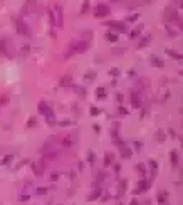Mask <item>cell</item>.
<instances>
[{
	"mask_svg": "<svg viewBox=\"0 0 183 205\" xmlns=\"http://www.w3.org/2000/svg\"><path fill=\"white\" fill-rule=\"evenodd\" d=\"M37 109H39V113H41L44 118H46V121H47V125H56V116H54V109L51 108V106L46 103V101H39V104H37Z\"/></svg>",
	"mask_w": 183,
	"mask_h": 205,
	"instance_id": "cell-1",
	"label": "cell"
},
{
	"mask_svg": "<svg viewBox=\"0 0 183 205\" xmlns=\"http://www.w3.org/2000/svg\"><path fill=\"white\" fill-rule=\"evenodd\" d=\"M51 24L54 27H59V29H62L64 27V9L62 5H56L54 7L52 14H51Z\"/></svg>",
	"mask_w": 183,
	"mask_h": 205,
	"instance_id": "cell-2",
	"label": "cell"
},
{
	"mask_svg": "<svg viewBox=\"0 0 183 205\" xmlns=\"http://www.w3.org/2000/svg\"><path fill=\"white\" fill-rule=\"evenodd\" d=\"M12 22L15 24V30L19 32L20 35H24V37L30 35V30H29V27H27V24L22 20L20 17H12Z\"/></svg>",
	"mask_w": 183,
	"mask_h": 205,
	"instance_id": "cell-3",
	"label": "cell"
},
{
	"mask_svg": "<svg viewBox=\"0 0 183 205\" xmlns=\"http://www.w3.org/2000/svg\"><path fill=\"white\" fill-rule=\"evenodd\" d=\"M163 19H165L166 22L178 20V12H176V9H175V5H168L166 9H165V12H163Z\"/></svg>",
	"mask_w": 183,
	"mask_h": 205,
	"instance_id": "cell-4",
	"label": "cell"
},
{
	"mask_svg": "<svg viewBox=\"0 0 183 205\" xmlns=\"http://www.w3.org/2000/svg\"><path fill=\"white\" fill-rule=\"evenodd\" d=\"M111 14V9L106 4H98V5L94 7V15L99 17V19H103V17H108Z\"/></svg>",
	"mask_w": 183,
	"mask_h": 205,
	"instance_id": "cell-5",
	"label": "cell"
},
{
	"mask_svg": "<svg viewBox=\"0 0 183 205\" xmlns=\"http://www.w3.org/2000/svg\"><path fill=\"white\" fill-rule=\"evenodd\" d=\"M106 27H113L116 32H128L126 24H124V22H121V20H109V22H106Z\"/></svg>",
	"mask_w": 183,
	"mask_h": 205,
	"instance_id": "cell-6",
	"label": "cell"
},
{
	"mask_svg": "<svg viewBox=\"0 0 183 205\" xmlns=\"http://www.w3.org/2000/svg\"><path fill=\"white\" fill-rule=\"evenodd\" d=\"M88 49H89V41L88 39L76 41V54H84Z\"/></svg>",
	"mask_w": 183,
	"mask_h": 205,
	"instance_id": "cell-7",
	"label": "cell"
},
{
	"mask_svg": "<svg viewBox=\"0 0 183 205\" xmlns=\"http://www.w3.org/2000/svg\"><path fill=\"white\" fill-rule=\"evenodd\" d=\"M119 151H121V156H123V158H126V160H128V158H131V155H133L131 148L128 146L126 143H123V141L119 143Z\"/></svg>",
	"mask_w": 183,
	"mask_h": 205,
	"instance_id": "cell-8",
	"label": "cell"
},
{
	"mask_svg": "<svg viewBox=\"0 0 183 205\" xmlns=\"http://www.w3.org/2000/svg\"><path fill=\"white\" fill-rule=\"evenodd\" d=\"M148 187H150V182H148V180H140V182H138V188L135 190V195L136 193H143V192H146L148 190Z\"/></svg>",
	"mask_w": 183,
	"mask_h": 205,
	"instance_id": "cell-9",
	"label": "cell"
},
{
	"mask_svg": "<svg viewBox=\"0 0 183 205\" xmlns=\"http://www.w3.org/2000/svg\"><path fill=\"white\" fill-rule=\"evenodd\" d=\"M131 104H133L135 109H140V108H141V98H140V93H133V96H131Z\"/></svg>",
	"mask_w": 183,
	"mask_h": 205,
	"instance_id": "cell-10",
	"label": "cell"
},
{
	"mask_svg": "<svg viewBox=\"0 0 183 205\" xmlns=\"http://www.w3.org/2000/svg\"><path fill=\"white\" fill-rule=\"evenodd\" d=\"M34 5H35V0H27L25 5H24V9H22V15H29L30 10L34 9Z\"/></svg>",
	"mask_w": 183,
	"mask_h": 205,
	"instance_id": "cell-11",
	"label": "cell"
},
{
	"mask_svg": "<svg viewBox=\"0 0 183 205\" xmlns=\"http://www.w3.org/2000/svg\"><path fill=\"white\" fill-rule=\"evenodd\" d=\"M74 54H76V41H72V42L69 44V47L66 49V54H64V57L69 59V57H72Z\"/></svg>",
	"mask_w": 183,
	"mask_h": 205,
	"instance_id": "cell-12",
	"label": "cell"
},
{
	"mask_svg": "<svg viewBox=\"0 0 183 205\" xmlns=\"http://www.w3.org/2000/svg\"><path fill=\"white\" fill-rule=\"evenodd\" d=\"M150 42H151V35H145L140 39V42H138V49H143L146 47V46H150Z\"/></svg>",
	"mask_w": 183,
	"mask_h": 205,
	"instance_id": "cell-13",
	"label": "cell"
},
{
	"mask_svg": "<svg viewBox=\"0 0 183 205\" xmlns=\"http://www.w3.org/2000/svg\"><path fill=\"white\" fill-rule=\"evenodd\" d=\"M158 204L168 205V192H160V193H158Z\"/></svg>",
	"mask_w": 183,
	"mask_h": 205,
	"instance_id": "cell-14",
	"label": "cell"
},
{
	"mask_svg": "<svg viewBox=\"0 0 183 205\" xmlns=\"http://www.w3.org/2000/svg\"><path fill=\"white\" fill-rule=\"evenodd\" d=\"M74 143H76V135H71V136L64 138V145H66V146H67V148L74 146Z\"/></svg>",
	"mask_w": 183,
	"mask_h": 205,
	"instance_id": "cell-15",
	"label": "cell"
},
{
	"mask_svg": "<svg viewBox=\"0 0 183 205\" xmlns=\"http://www.w3.org/2000/svg\"><path fill=\"white\" fill-rule=\"evenodd\" d=\"M113 160H114V155L111 151H108L104 155V167H109V165H113Z\"/></svg>",
	"mask_w": 183,
	"mask_h": 205,
	"instance_id": "cell-16",
	"label": "cell"
},
{
	"mask_svg": "<svg viewBox=\"0 0 183 205\" xmlns=\"http://www.w3.org/2000/svg\"><path fill=\"white\" fill-rule=\"evenodd\" d=\"M143 27H145V25H138L135 30H131L129 32V37H131V39H136V37L140 35V34H141V30H143Z\"/></svg>",
	"mask_w": 183,
	"mask_h": 205,
	"instance_id": "cell-17",
	"label": "cell"
},
{
	"mask_svg": "<svg viewBox=\"0 0 183 205\" xmlns=\"http://www.w3.org/2000/svg\"><path fill=\"white\" fill-rule=\"evenodd\" d=\"M7 54V39H0V56Z\"/></svg>",
	"mask_w": 183,
	"mask_h": 205,
	"instance_id": "cell-18",
	"label": "cell"
},
{
	"mask_svg": "<svg viewBox=\"0 0 183 205\" xmlns=\"http://www.w3.org/2000/svg\"><path fill=\"white\" fill-rule=\"evenodd\" d=\"M166 54L170 56V57H173V59H178V61H182V54H180V52H176V51H171V49H166Z\"/></svg>",
	"mask_w": 183,
	"mask_h": 205,
	"instance_id": "cell-19",
	"label": "cell"
},
{
	"mask_svg": "<svg viewBox=\"0 0 183 205\" xmlns=\"http://www.w3.org/2000/svg\"><path fill=\"white\" fill-rule=\"evenodd\" d=\"M61 86H62V88H66V86H72V79H71V76H64V78L61 79Z\"/></svg>",
	"mask_w": 183,
	"mask_h": 205,
	"instance_id": "cell-20",
	"label": "cell"
},
{
	"mask_svg": "<svg viewBox=\"0 0 183 205\" xmlns=\"http://www.w3.org/2000/svg\"><path fill=\"white\" fill-rule=\"evenodd\" d=\"M170 160H171V165H173V167H176V165H178V160H180V158H178V153L175 151V150L170 153Z\"/></svg>",
	"mask_w": 183,
	"mask_h": 205,
	"instance_id": "cell-21",
	"label": "cell"
},
{
	"mask_svg": "<svg viewBox=\"0 0 183 205\" xmlns=\"http://www.w3.org/2000/svg\"><path fill=\"white\" fill-rule=\"evenodd\" d=\"M96 96H98L99 99H104L106 98V88H103V86L98 88V89H96Z\"/></svg>",
	"mask_w": 183,
	"mask_h": 205,
	"instance_id": "cell-22",
	"label": "cell"
},
{
	"mask_svg": "<svg viewBox=\"0 0 183 205\" xmlns=\"http://www.w3.org/2000/svg\"><path fill=\"white\" fill-rule=\"evenodd\" d=\"M151 62L155 64V67H158V69L163 67V61H161V59H158L156 56H151Z\"/></svg>",
	"mask_w": 183,
	"mask_h": 205,
	"instance_id": "cell-23",
	"label": "cell"
},
{
	"mask_svg": "<svg viewBox=\"0 0 183 205\" xmlns=\"http://www.w3.org/2000/svg\"><path fill=\"white\" fill-rule=\"evenodd\" d=\"M106 39L109 42H118V35H116L114 32H106Z\"/></svg>",
	"mask_w": 183,
	"mask_h": 205,
	"instance_id": "cell-24",
	"label": "cell"
},
{
	"mask_svg": "<svg viewBox=\"0 0 183 205\" xmlns=\"http://www.w3.org/2000/svg\"><path fill=\"white\" fill-rule=\"evenodd\" d=\"M101 192H103V190H101L99 187H96V188H94V192H93V193H91V197H89V200H96V198H99Z\"/></svg>",
	"mask_w": 183,
	"mask_h": 205,
	"instance_id": "cell-25",
	"label": "cell"
},
{
	"mask_svg": "<svg viewBox=\"0 0 183 205\" xmlns=\"http://www.w3.org/2000/svg\"><path fill=\"white\" fill-rule=\"evenodd\" d=\"M94 162H96V155L93 151H88V163L89 165H94Z\"/></svg>",
	"mask_w": 183,
	"mask_h": 205,
	"instance_id": "cell-26",
	"label": "cell"
},
{
	"mask_svg": "<svg viewBox=\"0 0 183 205\" xmlns=\"http://www.w3.org/2000/svg\"><path fill=\"white\" fill-rule=\"evenodd\" d=\"M84 79H86V81H93V79H96V72H94V71H89V72H86Z\"/></svg>",
	"mask_w": 183,
	"mask_h": 205,
	"instance_id": "cell-27",
	"label": "cell"
},
{
	"mask_svg": "<svg viewBox=\"0 0 183 205\" xmlns=\"http://www.w3.org/2000/svg\"><path fill=\"white\" fill-rule=\"evenodd\" d=\"M76 93H77L79 98H86V89H84V88H81V86H77V88H76Z\"/></svg>",
	"mask_w": 183,
	"mask_h": 205,
	"instance_id": "cell-28",
	"label": "cell"
},
{
	"mask_svg": "<svg viewBox=\"0 0 183 205\" xmlns=\"http://www.w3.org/2000/svg\"><path fill=\"white\" fill-rule=\"evenodd\" d=\"M156 140H158V141H165V131H163V130H158V131H156Z\"/></svg>",
	"mask_w": 183,
	"mask_h": 205,
	"instance_id": "cell-29",
	"label": "cell"
},
{
	"mask_svg": "<svg viewBox=\"0 0 183 205\" xmlns=\"http://www.w3.org/2000/svg\"><path fill=\"white\" fill-rule=\"evenodd\" d=\"M126 187H128V180H123V182H121V185H119V193L121 195L126 192Z\"/></svg>",
	"mask_w": 183,
	"mask_h": 205,
	"instance_id": "cell-30",
	"label": "cell"
},
{
	"mask_svg": "<svg viewBox=\"0 0 183 205\" xmlns=\"http://www.w3.org/2000/svg\"><path fill=\"white\" fill-rule=\"evenodd\" d=\"M136 170H138L141 175H146V167H145V165H141V163H140V165H136Z\"/></svg>",
	"mask_w": 183,
	"mask_h": 205,
	"instance_id": "cell-31",
	"label": "cell"
},
{
	"mask_svg": "<svg viewBox=\"0 0 183 205\" xmlns=\"http://www.w3.org/2000/svg\"><path fill=\"white\" fill-rule=\"evenodd\" d=\"M88 9H89V2H88V0H84L82 7H81V15H82V14H86V12H88Z\"/></svg>",
	"mask_w": 183,
	"mask_h": 205,
	"instance_id": "cell-32",
	"label": "cell"
},
{
	"mask_svg": "<svg viewBox=\"0 0 183 205\" xmlns=\"http://www.w3.org/2000/svg\"><path fill=\"white\" fill-rule=\"evenodd\" d=\"M12 160H14V155H7V156L4 158V160H2V165H9V163H10Z\"/></svg>",
	"mask_w": 183,
	"mask_h": 205,
	"instance_id": "cell-33",
	"label": "cell"
},
{
	"mask_svg": "<svg viewBox=\"0 0 183 205\" xmlns=\"http://www.w3.org/2000/svg\"><path fill=\"white\" fill-rule=\"evenodd\" d=\"M148 165L151 167V170H153V175H155V173H156V162H155V160H150V162H148Z\"/></svg>",
	"mask_w": 183,
	"mask_h": 205,
	"instance_id": "cell-34",
	"label": "cell"
},
{
	"mask_svg": "<svg viewBox=\"0 0 183 205\" xmlns=\"http://www.w3.org/2000/svg\"><path fill=\"white\" fill-rule=\"evenodd\" d=\"M35 125H37V120H35V118H30L29 123H27V128H34Z\"/></svg>",
	"mask_w": 183,
	"mask_h": 205,
	"instance_id": "cell-35",
	"label": "cell"
},
{
	"mask_svg": "<svg viewBox=\"0 0 183 205\" xmlns=\"http://www.w3.org/2000/svg\"><path fill=\"white\" fill-rule=\"evenodd\" d=\"M89 113H91V114H93V116H98V114H99V109H98V108H94V106H93V108L89 109Z\"/></svg>",
	"mask_w": 183,
	"mask_h": 205,
	"instance_id": "cell-36",
	"label": "cell"
},
{
	"mask_svg": "<svg viewBox=\"0 0 183 205\" xmlns=\"http://www.w3.org/2000/svg\"><path fill=\"white\" fill-rule=\"evenodd\" d=\"M135 148H136V151H141L143 143H141V141H135Z\"/></svg>",
	"mask_w": 183,
	"mask_h": 205,
	"instance_id": "cell-37",
	"label": "cell"
},
{
	"mask_svg": "<svg viewBox=\"0 0 183 205\" xmlns=\"http://www.w3.org/2000/svg\"><path fill=\"white\" fill-rule=\"evenodd\" d=\"M37 193H39V195L47 193V188H46V187H41V188H37Z\"/></svg>",
	"mask_w": 183,
	"mask_h": 205,
	"instance_id": "cell-38",
	"label": "cell"
},
{
	"mask_svg": "<svg viewBox=\"0 0 183 205\" xmlns=\"http://www.w3.org/2000/svg\"><path fill=\"white\" fill-rule=\"evenodd\" d=\"M29 51H30V47H29V46H24V47H22V56H25V54H29Z\"/></svg>",
	"mask_w": 183,
	"mask_h": 205,
	"instance_id": "cell-39",
	"label": "cell"
},
{
	"mask_svg": "<svg viewBox=\"0 0 183 205\" xmlns=\"http://www.w3.org/2000/svg\"><path fill=\"white\" fill-rule=\"evenodd\" d=\"M118 111H119V114H123V116H126V114H128V111H126L124 108H123V106H119V109H118Z\"/></svg>",
	"mask_w": 183,
	"mask_h": 205,
	"instance_id": "cell-40",
	"label": "cell"
},
{
	"mask_svg": "<svg viewBox=\"0 0 183 205\" xmlns=\"http://www.w3.org/2000/svg\"><path fill=\"white\" fill-rule=\"evenodd\" d=\"M109 74H111V76H118V74H119V69H111Z\"/></svg>",
	"mask_w": 183,
	"mask_h": 205,
	"instance_id": "cell-41",
	"label": "cell"
},
{
	"mask_svg": "<svg viewBox=\"0 0 183 205\" xmlns=\"http://www.w3.org/2000/svg\"><path fill=\"white\" fill-rule=\"evenodd\" d=\"M113 52H114V54H123V52H124V49H123V47H121V49H114Z\"/></svg>",
	"mask_w": 183,
	"mask_h": 205,
	"instance_id": "cell-42",
	"label": "cell"
},
{
	"mask_svg": "<svg viewBox=\"0 0 183 205\" xmlns=\"http://www.w3.org/2000/svg\"><path fill=\"white\" fill-rule=\"evenodd\" d=\"M59 125H61V126H69V125H71V121H61Z\"/></svg>",
	"mask_w": 183,
	"mask_h": 205,
	"instance_id": "cell-43",
	"label": "cell"
},
{
	"mask_svg": "<svg viewBox=\"0 0 183 205\" xmlns=\"http://www.w3.org/2000/svg\"><path fill=\"white\" fill-rule=\"evenodd\" d=\"M51 178H52V180H57L59 178V173H57V172H54V173L51 175Z\"/></svg>",
	"mask_w": 183,
	"mask_h": 205,
	"instance_id": "cell-44",
	"label": "cell"
},
{
	"mask_svg": "<svg viewBox=\"0 0 183 205\" xmlns=\"http://www.w3.org/2000/svg\"><path fill=\"white\" fill-rule=\"evenodd\" d=\"M136 19H138V15H136V14H135V15H131V17H128V20H129V22H135Z\"/></svg>",
	"mask_w": 183,
	"mask_h": 205,
	"instance_id": "cell-45",
	"label": "cell"
},
{
	"mask_svg": "<svg viewBox=\"0 0 183 205\" xmlns=\"http://www.w3.org/2000/svg\"><path fill=\"white\" fill-rule=\"evenodd\" d=\"M93 130H94L96 133H99V131H101V128L98 126V125H93Z\"/></svg>",
	"mask_w": 183,
	"mask_h": 205,
	"instance_id": "cell-46",
	"label": "cell"
},
{
	"mask_svg": "<svg viewBox=\"0 0 183 205\" xmlns=\"http://www.w3.org/2000/svg\"><path fill=\"white\" fill-rule=\"evenodd\" d=\"M123 99H124V96H123V94H118V101H119V103H123Z\"/></svg>",
	"mask_w": 183,
	"mask_h": 205,
	"instance_id": "cell-47",
	"label": "cell"
},
{
	"mask_svg": "<svg viewBox=\"0 0 183 205\" xmlns=\"http://www.w3.org/2000/svg\"><path fill=\"white\" fill-rule=\"evenodd\" d=\"M129 205H140V202H138V200H135V198H133V200H131V204Z\"/></svg>",
	"mask_w": 183,
	"mask_h": 205,
	"instance_id": "cell-48",
	"label": "cell"
},
{
	"mask_svg": "<svg viewBox=\"0 0 183 205\" xmlns=\"http://www.w3.org/2000/svg\"><path fill=\"white\" fill-rule=\"evenodd\" d=\"M113 2H121V0H113Z\"/></svg>",
	"mask_w": 183,
	"mask_h": 205,
	"instance_id": "cell-49",
	"label": "cell"
}]
</instances>
